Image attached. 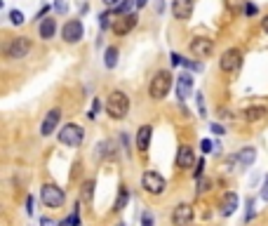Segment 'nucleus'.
<instances>
[{
  "label": "nucleus",
  "mask_w": 268,
  "mask_h": 226,
  "mask_svg": "<svg viewBox=\"0 0 268 226\" xmlns=\"http://www.w3.org/2000/svg\"><path fill=\"white\" fill-rule=\"evenodd\" d=\"M191 55L198 59H209L214 55V40L207 35H195L191 40Z\"/></svg>",
  "instance_id": "0eeeda50"
},
{
  "label": "nucleus",
  "mask_w": 268,
  "mask_h": 226,
  "mask_svg": "<svg viewBox=\"0 0 268 226\" xmlns=\"http://www.w3.org/2000/svg\"><path fill=\"white\" fill-rule=\"evenodd\" d=\"M266 116V106H252V109H245L242 111V120L245 123H256Z\"/></svg>",
  "instance_id": "aec40b11"
},
{
  "label": "nucleus",
  "mask_w": 268,
  "mask_h": 226,
  "mask_svg": "<svg viewBox=\"0 0 268 226\" xmlns=\"http://www.w3.org/2000/svg\"><path fill=\"white\" fill-rule=\"evenodd\" d=\"M26 212H28V214H33V198H31V196L26 198Z\"/></svg>",
  "instance_id": "a19ab883"
},
{
  "label": "nucleus",
  "mask_w": 268,
  "mask_h": 226,
  "mask_svg": "<svg viewBox=\"0 0 268 226\" xmlns=\"http://www.w3.org/2000/svg\"><path fill=\"white\" fill-rule=\"evenodd\" d=\"M148 5V0H137V7H146Z\"/></svg>",
  "instance_id": "49530a36"
},
{
  "label": "nucleus",
  "mask_w": 268,
  "mask_h": 226,
  "mask_svg": "<svg viewBox=\"0 0 268 226\" xmlns=\"http://www.w3.org/2000/svg\"><path fill=\"white\" fill-rule=\"evenodd\" d=\"M209 130H212L214 134H226V127L219 125V123H212V125H209Z\"/></svg>",
  "instance_id": "e433bc0d"
},
{
  "label": "nucleus",
  "mask_w": 268,
  "mask_h": 226,
  "mask_svg": "<svg viewBox=\"0 0 268 226\" xmlns=\"http://www.w3.org/2000/svg\"><path fill=\"white\" fill-rule=\"evenodd\" d=\"M226 7H228V10H231L233 14L245 12V7H247V0H226Z\"/></svg>",
  "instance_id": "b1692460"
},
{
  "label": "nucleus",
  "mask_w": 268,
  "mask_h": 226,
  "mask_svg": "<svg viewBox=\"0 0 268 226\" xmlns=\"http://www.w3.org/2000/svg\"><path fill=\"white\" fill-rule=\"evenodd\" d=\"M193 5H195V0H172V17L179 21L191 19Z\"/></svg>",
  "instance_id": "ddd939ff"
},
{
  "label": "nucleus",
  "mask_w": 268,
  "mask_h": 226,
  "mask_svg": "<svg viewBox=\"0 0 268 226\" xmlns=\"http://www.w3.org/2000/svg\"><path fill=\"white\" fill-rule=\"evenodd\" d=\"M245 14H247V17H254V14H256V5L247 3V7H245Z\"/></svg>",
  "instance_id": "58836bf2"
},
{
  "label": "nucleus",
  "mask_w": 268,
  "mask_h": 226,
  "mask_svg": "<svg viewBox=\"0 0 268 226\" xmlns=\"http://www.w3.org/2000/svg\"><path fill=\"white\" fill-rule=\"evenodd\" d=\"M181 66H186L188 71H200V69H202V64L191 62V59H184V64H181Z\"/></svg>",
  "instance_id": "72a5a7b5"
},
{
  "label": "nucleus",
  "mask_w": 268,
  "mask_h": 226,
  "mask_svg": "<svg viewBox=\"0 0 268 226\" xmlns=\"http://www.w3.org/2000/svg\"><path fill=\"white\" fill-rule=\"evenodd\" d=\"M200 149H202V153H212V149H214V144L212 142H209V139H202V142H200Z\"/></svg>",
  "instance_id": "f704fd0d"
},
{
  "label": "nucleus",
  "mask_w": 268,
  "mask_h": 226,
  "mask_svg": "<svg viewBox=\"0 0 268 226\" xmlns=\"http://www.w3.org/2000/svg\"><path fill=\"white\" fill-rule=\"evenodd\" d=\"M31 52V40L26 35H19V38H12V42L5 48V57L7 59H24Z\"/></svg>",
  "instance_id": "423d86ee"
},
{
  "label": "nucleus",
  "mask_w": 268,
  "mask_h": 226,
  "mask_svg": "<svg viewBox=\"0 0 268 226\" xmlns=\"http://www.w3.org/2000/svg\"><path fill=\"white\" fill-rule=\"evenodd\" d=\"M240 64H242L240 50H226V52L219 57V69L224 71V73H235V71L240 69Z\"/></svg>",
  "instance_id": "1a4fd4ad"
},
{
  "label": "nucleus",
  "mask_w": 268,
  "mask_h": 226,
  "mask_svg": "<svg viewBox=\"0 0 268 226\" xmlns=\"http://www.w3.org/2000/svg\"><path fill=\"white\" fill-rule=\"evenodd\" d=\"M172 221H174V226H191V221H193L191 203H179L172 212Z\"/></svg>",
  "instance_id": "f8f14e48"
},
{
  "label": "nucleus",
  "mask_w": 268,
  "mask_h": 226,
  "mask_svg": "<svg viewBox=\"0 0 268 226\" xmlns=\"http://www.w3.org/2000/svg\"><path fill=\"white\" fill-rule=\"evenodd\" d=\"M172 64H174V66H181V64H184V57L179 55V52H174V55H172Z\"/></svg>",
  "instance_id": "ea45409f"
},
{
  "label": "nucleus",
  "mask_w": 268,
  "mask_h": 226,
  "mask_svg": "<svg viewBox=\"0 0 268 226\" xmlns=\"http://www.w3.org/2000/svg\"><path fill=\"white\" fill-rule=\"evenodd\" d=\"M40 200L47 207H52V210H59V207H64V203H66V193H64L62 186L45 184L40 189Z\"/></svg>",
  "instance_id": "39448f33"
},
{
  "label": "nucleus",
  "mask_w": 268,
  "mask_h": 226,
  "mask_svg": "<svg viewBox=\"0 0 268 226\" xmlns=\"http://www.w3.org/2000/svg\"><path fill=\"white\" fill-rule=\"evenodd\" d=\"M106 113L111 120H125L130 113V97L120 89H113L106 99Z\"/></svg>",
  "instance_id": "f257e3e1"
},
{
  "label": "nucleus",
  "mask_w": 268,
  "mask_h": 226,
  "mask_svg": "<svg viewBox=\"0 0 268 226\" xmlns=\"http://www.w3.org/2000/svg\"><path fill=\"white\" fill-rule=\"evenodd\" d=\"M256 160V149L254 146H245V149L238 153V165H240L242 170H247V167H252Z\"/></svg>",
  "instance_id": "f3484780"
},
{
  "label": "nucleus",
  "mask_w": 268,
  "mask_h": 226,
  "mask_svg": "<svg viewBox=\"0 0 268 226\" xmlns=\"http://www.w3.org/2000/svg\"><path fill=\"white\" fill-rule=\"evenodd\" d=\"M47 12H49V7H42L40 12L35 14V19H42V17H45V14H47Z\"/></svg>",
  "instance_id": "c03bdc74"
},
{
  "label": "nucleus",
  "mask_w": 268,
  "mask_h": 226,
  "mask_svg": "<svg viewBox=\"0 0 268 226\" xmlns=\"http://www.w3.org/2000/svg\"><path fill=\"white\" fill-rule=\"evenodd\" d=\"M38 31H40V38H42V40H49V38H55V33H57V19H52V17L42 19Z\"/></svg>",
  "instance_id": "6ab92c4d"
},
{
  "label": "nucleus",
  "mask_w": 268,
  "mask_h": 226,
  "mask_svg": "<svg viewBox=\"0 0 268 226\" xmlns=\"http://www.w3.org/2000/svg\"><path fill=\"white\" fill-rule=\"evenodd\" d=\"M59 123H62V109H49L47 116L42 118L40 134L42 137H52V134L57 132V127H59Z\"/></svg>",
  "instance_id": "9d476101"
},
{
  "label": "nucleus",
  "mask_w": 268,
  "mask_h": 226,
  "mask_svg": "<svg viewBox=\"0 0 268 226\" xmlns=\"http://www.w3.org/2000/svg\"><path fill=\"white\" fill-rule=\"evenodd\" d=\"M120 3H123V0H103V5L106 7H118Z\"/></svg>",
  "instance_id": "79ce46f5"
},
{
  "label": "nucleus",
  "mask_w": 268,
  "mask_h": 226,
  "mask_svg": "<svg viewBox=\"0 0 268 226\" xmlns=\"http://www.w3.org/2000/svg\"><path fill=\"white\" fill-rule=\"evenodd\" d=\"M59 226H80V210H78V205H76V210H73V214H71L69 219H64Z\"/></svg>",
  "instance_id": "393cba45"
},
{
  "label": "nucleus",
  "mask_w": 268,
  "mask_h": 226,
  "mask_svg": "<svg viewBox=\"0 0 268 226\" xmlns=\"http://www.w3.org/2000/svg\"><path fill=\"white\" fill-rule=\"evenodd\" d=\"M191 95H193V75L191 73L179 75V80H177V97L181 99V102H186Z\"/></svg>",
  "instance_id": "2eb2a0df"
},
{
  "label": "nucleus",
  "mask_w": 268,
  "mask_h": 226,
  "mask_svg": "<svg viewBox=\"0 0 268 226\" xmlns=\"http://www.w3.org/2000/svg\"><path fill=\"white\" fill-rule=\"evenodd\" d=\"M59 142H62L64 146L78 149V146L85 142V130H83V125H78V123L64 125L62 130H59Z\"/></svg>",
  "instance_id": "7ed1b4c3"
},
{
  "label": "nucleus",
  "mask_w": 268,
  "mask_h": 226,
  "mask_svg": "<svg viewBox=\"0 0 268 226\" xmlns=\"http://www.w3.org/2000/svg\"><path fill=\"white\" fill-rule=\"evenodd\" d=\"M193 165H195V151H193L188 144L179 146V151H177V167H181V170H191Z\"/></svg>",
  "instance_id": "4468645a"
},
{
  "label": "nucleus",
  "mask_w": 268,
  "mask_h": 226,
  "mask_svg": "<svg viewBox=\"0 0 268 226\" xmlns=\"http://www.w3.org/2000/svg\"><path fill=\"white\" fill-rule=\"evenodd\" d=\"M40 226H57L52 219H47V217H40Z\"/></svg>",
  "instance_id": "37998d69"
},
{
  "label": "nucleus",
  "mask_w": 268,
  "mask_h": 226,
  "mask_svg": "<svg viewBox=\"0 0 268 226\" xmlns=\"http://www.w3.org/2000/svg\"><path fill=\"white\" fill-rule=\"evenodd\" d=\"M139 24V14L137 12H130V14H120V17H116L113 19V33L116 35H127L132 31V28Z\"/></svg>",
  "instance_id": "6e6552de"
},
{
  "label": "nucleus",
  "mask_w": 268,
  "mask_h": 226,
  "mask_svg": "<svg viewBox=\"0 0 268 226\" xmlns=\"http://www.w3.org/2000/svg\"><path fill=\"white\" fill-rule=\"evenodd\" d=\"M127 200H130V193H127V189H125V186H120V191H118V198H116V205H113V210H116V212H123L125 207H127Z\"/></svg>",
  "instance_id": "4be33fe9"
},
{
  "label": "nucleus",
  "mask_w": 268,
  "mask_h": 226,
  "mask_svg": "<svg viewBox=\"0 0 268 226\" xmlns=\"http://www.w3.org/2000/svg\"><path fill=\"white\" fill-rule=\"evenodd\" d=\"M118 55H120L118 48H113V45L106 48V52H103V66H106V69H116L118 66Z\"/></svg>",
  "instance_id": "412c9836"
},
{
  "label": "nucleus",
  "mask_w": 268,
  "mask_h": 226,
  "mask_svg": "<svg viewBox=\"0 0 268 226\" xmlns=\"http://www.w3.org/2000/svg\"><path fill=\"white\" fill-rule=\"evenodd\" d=\"M52 7H55L57 14H66V12H69V5H66V0H55V5H52Z\"/></svg>",
  "instance_id": "7c9ffc66"
},
{
  "label": "nucleus",
  "mask_w": 268,
  "mask_h": 226,
  "mask_svg": "<svg viewBox=\"0 0 268 226\" xmlns=\"http://www.w3.org/2000/svg\"><path fill=\"white\" fill-rule=\"evenodd\" d=\"M153 224H155V219H153L151 212H144V214H141V226H153Z\"/></svg>",
  "instance_id": "c9c22d12"
},
{
  "label": "nucleus",
  "mask_w": 268,
  "mask_h": 226,
  "mask_svg": "<svg viewBox=\"0 0 268 226\" xmlns=\"http://www.w3.org/2000/svg\"><path fill=\"white\" fill-rule=\"evenodd\" d=\"M141 189H144L146 193H151V196H163L165 189H167V182H165V177H163L160 172L146 170L144 177H141Z\"/></svg>",
  "instance_id": "20e7f679"
},
{
  "label": "nucleus",
  "mask_w": 268,
  "mask_h": 226,
  "mask_svg": "<svg viewBox=\"0 0 268 226\" xmlns=\"http://www.w3.org/2000/svg\"><path fill=\"white\" fill-rule=\"evenodd\" d=\"M116 226H125V224H123V221H120V224H116Z\"/></svg>",
  "instance_id": "de8ad7c7"
},
{
  "label": "nucleus",
  "mask_w": 268,
  "mask_h": 226,
  "mask_svg": "<svg viewBox=\"0 0 268 226\" xmlns=\"http://www.w3.org/2000/svg\"><path fill=\"white\" fill-rule=\"evenodd\" d=\"M10 21H12L14 26H19V24H24V14H21L19 10H12V12H10Z\"/></svg>",
  "instance_id": "c756f323"
},
{
  "label": "nucleus",
  "mask_w": 268,
  "mask_h": 226,
  "mask_svg": "<svg viewBox=\"0 0 268 226\" xmlns=\"http://www.w3.org/2000/svg\"><path fill=\"white\" fill-rule=\"evenodd\" d=\"M99 109H101V102H99V99L94 97V102H92V106H89V113H87V116L94 120V118L99 116Z\"/></svg>",
  "instance_id": "c85d7f7f"
},
{
  "label": "nucleus",
  "mask_w": 268,
  "mask_h": 226,
  "mask_svg": "<svg viewBox=\"0 0 268 226\" xmlns=\"http://www.w3.org/2000/svg\"><path fill=\"white\" fill-rule=\"evenodd\" d=\"M235 210H238V196L231 191L221 200V214H224V217H231V214H235Z\"/></svg>",
  "instance_id": "a211bd4d"
},
{
  "label": "nucleus",
  "mask_w": 268,
  "mask_h": 226,
  "mask_svg": "<svg viewBox=\"0 0 268 226\" xmlns=\"http://www.w3.org/2000/svg\"><path fill=\"white\" fill-rule=\"evenodd\" d=\"M261 198L268 203V174L263 177V186H261Z\"/></svg>",
  "instance_id": "4c0bfd02"
},
{
  "label": "nucleus",
  "mask_w": 268,
  "mask_h": 226,
  "mask_svg": "<svg viewBox=\"0 0 268 226\" xmlns=\"http://www.w3.org/2000/svg\"><path fill=\"white\" fill-rule=\"evenodd\" d=\"M170 89H172V73H170V71H158V73L151 78V85H148L151 99H155V102L165 99V97L170 95Z\"/></svg>",
  "instance_id": "f03ea898"
},
{
  "label": "nucleus",
  "mask_w": 268,
  "mask_h": 226,
  "mask_svg": "<svg viewBox=\"0 0 268 226\" xmlns=\"http://www.w3.org/2000/svg\"><path fill=\"white\" fill-rule=\"evenodd\" d=\"M209 184H212L209 179L200 177V179H198V193H205V191H209Z\"/></svg>",
  "instance_id": "473e14b6"
},
{
  "label": "nucleus",
  "mask_w": 268,
  "mask_h": 226,
  "mask_svg": "<svg viewBox=\"0 0 268 226\" xmlns=\"http://www.w3.org/2000/svg\"><path fill=\"white\" fill-rule=\"evenodd\" d=\"M195 102H198V111L200 116L207 118V109H205V97H202V92H195Z\"/></svg>",
  "instance_id": "cd10ccee"
},
{
  "label": "nucleus",
  "mask_w": 268,
  "mask_h": 226,
  "mask_svg": "<svg viewBox=\"0 0 268 226\" xmlns=\"http://www.w3.org/2000/svg\"><path fill=\"white\" fill-rule=\"evenodd\" d=\"M132 7H137V0H123L118 7H113V14H116V17H120V14H130Z\"/></svg>",
  "instance_id": "5701e85b"
},
{
  "label": "nucleus",
  "mask_w": 268,
  "mask_h": 226,
  "mask_svg": "<svg viewBox=\"0 0 268 226\" xmlns=\"http://www.w3.org/2000/svg\"><path fill=\"white\" fill-rule=\"evenodd\" d=\"M202 172H205V160L200 158L198 163H195V170H193V177H195V179H200V177H202Z\"/></svg>",
  "instance_id": "2f4dec72"
},
{
  "label": "nucleus",
  "mask_w": 268,
  "mask_h": 226,
  "mask_svg": "<svg viewBox=\"0 0 268 226\" xmlns=\"http://www.w3.org/2000/svg\"><path fill=\"white\" fill-rule=\"evenodd\" d=\"M111 17H116V14H113V10H109V12L99 14V26H101L103 31H106V28H111V26H113V24H111Z\"/></svg>",
  "instance_id": "a878e982"
},
{
  "label": "nucleus",
  "mask_w": 268,
  "mask_h": 226,
  "mask_svg": "<svg viewBox=\"0 0 268 226\" xmlns=\"http://www.w3.org/2000/svg\"><path fill=\"white\" fill-rule=\"evenodd\" d=\"M83 35H85V28H83V21L80 19H71L64 24L62 28V38L66 42H78V40H83Z\"/></svg>",
  "instance_id": "9b49d317"
},
{
  "label": "nucleus",
  "mask_w": 268,
  "mask_h": 226,
  "mask_svg": "<svg viewBox=\"0 0 268 226\" xmlns=\"http://www.w3.org/2000/svg\"><path fill=\"white\" fill-rule=\"evenodd\" d=\"M151 134H153V127L151 125H141L137 132V149L144 153L148 151V144H151Z\"/></svg>",
  "instance_id": "dca6fc26"
},
{
  "label": "nucleus",
  "mask_w": 268,
  "mask_h": 226,
  "mask_svg": "<svg viewBox=\"0 0 268 226\" xmlns=\"http://www.w3.org/2000/svg\"><path fill=\"white\" fill-rule=\"evenodd\" d=\"M261 26H263V31H266V33H268V14H266V17H263V19H261Z\"/></svg>",
  "instance_id": "a18cd8bd"
},
{
  "label": "nucleus",
  "mask_w": 268,
  "mask_h": 226,
  "mask_svg": "<svg viewBox=\"0 0 268 226\" xmlns=\"http://www.w3.org/2000/svg\"><path fill=\"white\" fill-rule=\"evenodd\" d=\"M92 193H94V182H85L83 184V200H92Z\"/></svg>",
  "instance_id": "bb28decb"
}]
</instances>
